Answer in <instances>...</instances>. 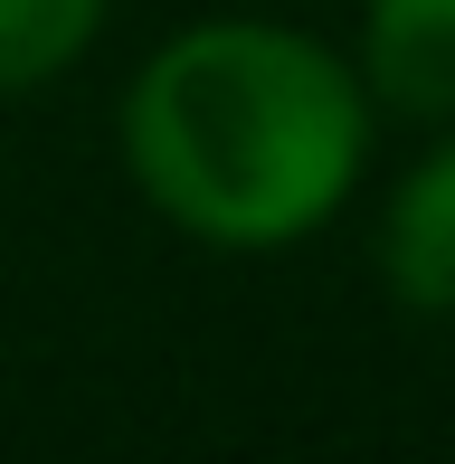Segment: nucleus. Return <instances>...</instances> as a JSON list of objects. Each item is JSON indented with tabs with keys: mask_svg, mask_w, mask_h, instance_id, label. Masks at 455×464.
<instances>
[{
	"mask_svg": "<svg viewBox=\"0 0 455 464\" xmlns=\"http://www.w3.org/2000/svg\"><path fill=\"white\" fill-rule=\"evenodd\" d=\"M361 86L295 29H190L133 76L123 161L142 199L209 246H285L361 171Z\"/></svg>",
	"mask_w": 455,
	"mask_h": 464,
	"instance_id": "nucleus-1",
	"label": "nucleus"
},
{
	"mask_svg": "<svg viewBox=\"0 0 455 464\" xmlns=\"http://www.w3.org/2000/svg\"><path fill=\"white\" fill-rule=\"evenodd\" d=\"M389 285L418 313H455V142L427 152L389 199V237H380Z\"/></svg>",
	"mask_w": 455,
	"mask_h": 464,
	"instance_id": "nucleus-2",
	"label": "nucleus"
},
{
	"mask_svg": "<svg viewBox=\"0 0 455 464\" xmlns=\"http://www.w3.org/2000/svg\"><path fill=\"white\" fill-rule=\"evenodd\" d=\"M370 86L399 114H455V0H370Z\"/></svg>",
	"mask_w": 455,
	"mask_h": 464,
	"instance_id": "nucleus-3",
	"label": "nucleus"
},
{
	"mask_svg": "<svg viewBox=\"0 0 455 464\" xmlns=\"http://www.w3.org/2000/svg\"><path fill=\"white\" fill-rule=\"evenodd\" d=\"M95 19H105V0H0V95L57 76L95 38Z\"/></svg>",
	"mask_w": 455,
	"mask_h": 464,
	"instance_id": "nucleus-4",
	"label": "nucleus"
}]
</instances>
